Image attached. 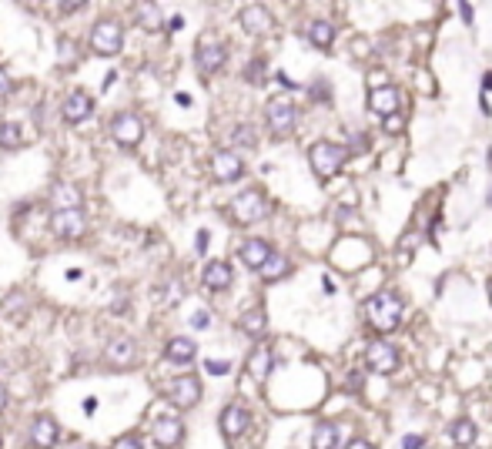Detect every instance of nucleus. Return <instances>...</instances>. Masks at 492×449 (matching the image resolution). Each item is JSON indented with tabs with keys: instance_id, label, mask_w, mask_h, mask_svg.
<instances>
[{
	"instance_id": "f257e3e1",
	"label": "nucleus",
	"mask_w": 492,
	"mask_h": 449,
	"mask_svg": "<svg viewBox=\"0 0 492 449\" xmlns=\"http://www.w3.org/2000/svg\"><path fill=\"white\" fill-rule=\"evenodd\" d=\"M368 322L375 325V332H392V329H399V322H402V298L395 296L392 288H382L375 296L368 298Z\"/></svg>"
},
{
	"instance_id": "f03ea898",
	"label": "nucleus",
	"mask_w": 492,
	"mask_h": 449,
	"mask_svg": "<svg viewBox=\"0 0 492 449\" xmlns=\"http://www.w3.org/2000/svg\"><path fill=\"white\" fill-rule=\"evenodd\" d=\"M348 148L345 144H335V141H318L312 144V151H308V161H312V171H315L318 178H335L345 161H348Z\"/></svg>"
},
{
	"instance_id": "7ed1b4c3",
	"label": "nucleus",
	"mask_w": 492,
	"mask_h": 449,
	"mask_svg": "<svg viewBox=\"0 0 492 449\" xmlns=\"http://www.w3.org/2000/svg\"><path fill=\"white\" fill-rule=\"evenodd\" d=\"M271 211L268 208V198L262 192H241L235 202H231V215H235V221L238 225H254V221H262Z\"/></svg>"
},
{
	"instance_id": "20e7f679",
	"label": "nucleus",
	"mask_w": 492,
	"mask_h": 449,
	"mask_svg": "<svg viewBox=\"0 0 492 449\" xmlns=\"http://www.w3.org/2000/svg\"><path fill=\"white\" fill-rule=\"evenodd\" d=\"M121 44H124V30L117 21H98L94 30H90V47L104 57H111V54L121 51Z\"/></svg>"
},
{
	"instance_id": "39448f33",
	"label": "nucleus",
	"mask_w": 492,
	"mask_h": 449,
	"mask_svg": "<svg viewBox=\"0 0 492 449\" xmlns=\"http://www.w3.org/2000/svg\"><path fill=\"white\" fill-rule=\"evenodd\" d=\"M265 117H268V128H271L275 138H288L291 131H295V104H291L288 98H275V101H268Z\"/></svg>"
},
{
	"instance_id": "423d86ee",
	"label": "nucleus",
	"mask_w": 492,
	"mask_h": 449,
	"mask_svg": "<svg viewBox=\"0 0 492 449\" xmlns=\"http://www.w3.org/2000/svg\"><path fill=\"white\" fill-rule=\"evenodd\" d=\"M365 366L372 369V373H382L389 375L399 369V352H395V346L392 342H385V339H375V342H368L365 349Z\"/></svg>"
},
{
	"instance_id": "0eeeda50",
	"label": "nucleus",
	"mask_w": 492,
	"mask_h": 449,
	"mask_svg": "<svg viewBox=\"0 0 492 449\" xmlns=\"http://www.w3.org/2000/svg\"><path fill=\"white\" fill-rule=\"evenodd\" d=\"M168 399L175 402L177 409H191L201 399V383L194 375H181V379H175V383L168 385Z\"/></svg>"
},
{
	"instance_id": "6e6552de",
	"label": "nucleus",
	"mask_w": 492,
	"mask_h": 449,
	"mask_svg": "<svg viewBox=\"0 0 492 449\" xmlns=\"http://www.w3.org/2000/svg\"><path fill=\"white\" fill-rule=\"evenodd\" d=\"M51 231L54 235H61V238H81V235L88 231V218H84L81 208H74V211H54L51 215Z\"/></svg>"
},
{
	"instance_id": "1a4fd4ad",
	"label": "nucleus",
	"mask_w": 492,
	"mask_h": 449,
	"mask_svg": "<svg viewBox=\"0 0 492 449\" xmlns=\"http://www.w3.org/2000/svg\"><path fill=\"white\" fill-rule=\"evenodd\" d=\"M111 134L117 144H124V148H134V144L141 141V134H144V128H141V117L134 115H117L111 121Z\"/></svg>"
},
{
	"instance_id": "9d476101",
	"label": "nucleus",
	"mask_w": 492,
	"mask_h": 449,
	"mask_svg": "<svg viewBox=\"0 0 492 449\" xmlns=\"http://www.w3.org/2000/svg\"><path fill=\"white\" fill-rule=\"evenodd\" d=\"M248 423H252V412L245 409L241 402H231V406H225V412H221V433H225L228 439H238L245 429H248Z\"/></svg>"
},
{
	"instance_id": "9b49d317",
	"label": "nucleus",
	"mask_w": 492,
	"mask_h": 449,
	"mask_svg": "<svg viewBox=\"0 0 492 449\" xmlns=\"http://www.w3.org/2000/svg\"><path fill=\"white\" fill-rule=\"evenodd\" d=\"M154 443L161 449H175L177 443H181V436H184V426H181V419H175V416H161L158 423H154Z\"/></svg>"
},
{
	"instance_id": "f8f14e48",
	"label": "nucleus",
	"mask_w": 492,
	"mask_h": 449,
	"mask_svg": "<svg viewBox=\"0 0 492 449\" xmlns=\"http://www.w3.org/2000/svg\"><path fill=\"white\" fill-rule=\"evenodd\" d=\"M198 67H201L204 74H215V71H221V64H225V44H218V40H201L198 44Z\"/></svg>"
},
{
	"instance_id": "ddd939ff",
	"label": "nucleus",
	"mask_w": 492,
	"mask_h": 449,
	"mask_svg": "<svg viewBox=\"0 0 492 449\" xmlns=\"http://www.w3.org/2000/svg\"><path fill=\"white\" fill-rule=\"evenodd\" d=\"M211 171H215L218 181H238L245 165H241V158L235 151H215L211 158Z\"/></svg>"
},
{
	"instance_id": "4468645a",
	"label": "nucleus",
	"mask_w": 492,
	"mask_h": 449,
	"mask_svg": "<svg viewBox=\"0 0 492 449\" xmlns=\"http://www.w3.org/2000/svg\"><path fill=\"white\" fill-rule=\"evenodd\" d=\"M241 27H245L248 34H254V37H262V34H268V30L275 27V21H271V13H268L265 7L252 4V7L241 11Z\"/></svg>"
},
{
	"instance_id": "2eb2a0df",
	"label": "nucleus",
	"mask_w": 492,
	"mask_h": 449,
	"mask_svg": "<svg viewBox=\"0 0 492 449\" xmlns=\"http://www.w3.org/2000/svg\"><path fill=\"white\" fill-rule=\"evenodd\" d=\"M399 104H402V94H399L395 88H379V91H372V94H368V107H372L375 115H382V117L399 115Z\"/></svg>"
},
{
	"instance_id": "dca6fc26",
	"label": "nucleus",
	"mask_w": 492,
	"mask_h": 449,
	"mask_svg": "<svg viewBox=\"0 0 492 449\" xmlns=\"http://www.w3.org/2000/svg\"><path fill=\"white\" fill-rule=\"evenodd\" d=\"M90 111H94V101H90L88 91H74V94L64 98V121L77 124V121H84Z\"/></svg>"
},
{
	"instance_id": "f3484780",
	"label": "nucleus",
	"mask_w": 492,
	"mask_h": 449,
	"mask_svg": "<svg viewBox=\"0 0 492 449\" xmlns=\"http://www.w3.org/2000/svg\"><path fill=\"white\" fill-rule=\"evenodd\" d=\"M271 255H275V252H271V245H268L265 238H248V242L241 245V262L254 272H262V265H265Z\"/></svg>"
},
{
	"instance_id": "a211bd4d",
	"label": "nucleus",
	"mask_w": 492,
	"mask_h": 449,
	"mask_svg": "<svg viewBox=\"0 0 492 449\" xmlns=\"http://www.w3.org/2000/svg\"><path fill=\"white\" fill-rule=\"evenodd\" d=\"M107 362H111L114 369H124V366H131L134 362V342L127 339V335H117V339H111L107 342Z\"/></svg>"
},
{
	"instance_id": "6ab92c4d",
	"label": "nucleus",
	"mask_w": 492,
	"mask_h": 449,
	"mask_svg": "<svg viewBox=\"0 0 492 449\" xmlns=\"http://www.w3.org/2000/svg\"><path fill=\"white\" fill-rule=\"evenodd\" d=\"M51 205L54 211H74V208H81V192L71 181H57L51 192Z\"/></svg>"
},
{
	"instance_id": "aec40b11",
	"label": "nucleus",
	"mask_w": 492,
	"mask_h": 449,
	"mask_svg": "<svg viewBox=\"0 0 492 449\" xmlns=\"http://www.w3.org/2000/svg\"><path fill=\"white\" fill-rule=\"evenodd\" d=\"M30 443L37 449H51L57 443V423L51 416H37L34 419V429H30Z\"/></svg>"
},
{
	"instance_id": "412c9836",
	"label": "nucleus",
	"mask_w": 492,
	"mask_h": 449,
	"mask_svg": "<svg viewBox=\"0 0 492 449\" xmlns=\"http://www.w3.org/2000/svg\"><path fill=\"white\" fill-rule=\"evenodd\" d=\"M231 265L228 262H211L208 269H204V275H201V282H204V288H215V292H221V288H228L231 285Z\"/></svg>"
},
{
	"instance_id": "4be33fe9",
	"label": "nucleus",
	"mask_w": 492,
	"mask_h": 449,
	"mask_svg": "<svg viewBox=\"0 0 492 449\" xmlns=\"http://www.w3.org/2000/svg\"><path fill=\"white\" fill-rule=\"evenodd\" d=\"M248 373H252L254 383H265L268 373H271V349H268V346L254 349L252 356H248Z\"/></svg>"
},
{
	"instance_id": "5701e85b",
	"label": "nucleus",
	"mask_w": 492,
	"mask_h": 449,
	"mask_svg": "<svg viewBox=\"0 0 492 449\" xmlns=\"http://www.w3.org/2000/svg\"><path fill=\"white\" fill-rule=\"evenodd\" d=\"M308 40H312L315 47H332V40H335V24L325 21V17H315V21L308 24Z\"/></svg>"
},
{
	"instance_id": "b1692460",
	"label": "nucleus",
	"mask_w": 492,
	"mask_h": 449,
	"mask_svg": "<svg viewBox=\"0 0 492 449\" xmlns=\"http://www.w3.org/2000/svg\"><path fill=\"white\" fill-rule=\"evenodd\" d=\"M134 17L144 30H161L164 27V17H161V7L158 4H134Z\"/></svg>"
},
{
	"instance_id": "393cba45",
	"label": "nucleus",
	"mask_w": 492,
	"mask_h": 449,
	"mask_svg": "<svg viewBox=\"0 0 492 449\" xmlns=\"http://www.w3.org/2000/svg\"><path fill=\"white\" fill-rule=\"evenodd\" d=\"M194 352H198V349H194V339H184V335L171 339L168 349H164V356H168L171 362H191L194 359Z\"/></svg>"
},
{
	"instance_id": "a878e982",
	"label": "nucleus",
	"mask_w": 492,
	"mask_h": 449,
	"mask_svg": "<svg viewBox=\"0 0 492 449\" xmlns=\"http://www.w3.org/2000/svg\"><path fill=\"white\" fill-rule=\"evenodd\" d=\"M335 443H339V426L322 419L312 433V449H335Z\"/></svg>"
},
{
	"instance_id": "bb28decb",
	"label": "nucleus",
	"mask_w": 492,
	"mask_h": 449,
	"mask_svg": "<svg viewBox=\"0 0 492 449\" xmlns=\"http://www.w3.org/2000/svg\"><path fill=\"white\" fill-rule=\"evenodd\" d=\"M288 272H291L288 258H285V255H271L265 265H262V279H265V282H278V279H285Z\"/></svg>"
},
{
	"instance_id": "cd10ccee",
	"label": "nucleus",
	"mask_w": 492,
	"mask_h": 449,
	"mask_svg": "<svg viewBox=\"0 0 492 449\" xmlns=\"http://www.w3.org/2000/svg\"><path fill=\"white\" fill-rule=\"evenodd\" d=\"M449 433H452L455 446H472V443H476V423H472V419H455Z\"/></svg>"
},
{
	"instance_id": "c85d7f7f",
	"label": "nucleus",
	"mask_w": 492,
	"mask_h": 449,
	"mask_svg": "<svg viewBox=\"0 0 492 449\" xmlns=\"http://www.w3.org/2000/svg\"><path fill=\"white\" fill-rule=\"evenodd\" d=\"M238 325L248 335H262V332H265V325H268V319H265V312H262V308H248V312L238 319Z\"/></svg>"
},
{
	"instance_id": "c756f323",
	"label": "nucleus",
	"mask_w": 492,
	"mask_h": 449,
	"mask_svg": "<svg viewBox=\"0 0 492 449\" xmlns=\"http://www.w3.org/2000/svg\"><path fill=\"white\" fill-rule=\"evenodd\" d=\"M20 124H13V121H0V148H7V151H13V148H20Z\"/></svg>"
},
{
	"instance_id": "7c9ffc66",
	"label": "nucleus",
	"mask_w": 492,
	"mask_h": 449,
	"mask_svg": "<svg viewBox=\"0 0 492 449\" xmlns=\"http://www.w3.org/2000/svg\"><path fill=\"white\" fill-rule=\"evenodd\" d=\"M248 81H252V84H262V81H265V61H252V64H248Z\"/></svg>"
},
{
	"instance_id": "2f4dec72",
	"label": "nucleus",
	"mask_w": 492,
	"mask_h": 449,
	"mask_svg": "<svg viewBox=\"0 0 492 449\" xmlns=\"http://www.w3.org/2000/svg\"><path fill=\"white\" fill-rule=\"evenodd\" d=\"M204 366H208V373L211 375H228L231 373V362H225V359H208Z\"/></svg>"
},
{
	"instance_id": "473e14b6",
	"label": "nucleus",
	"mask_w": 492,
	"mask_h": 449,
	"mask_svg": "<svg viewBox=\"0 0 492 449\" xmlns=\"http://www.w3.org/2000/svg\"><path fill=\"white\" fill-rule=\"evenodd\" d=\"M426 446V439L418 436V433H412V436H402V449H422Z\"/></svg>"
},
{
	"instance_id": "72a5a7b5",
	"label": "nucleus",
	"mask_w": 492,
	"mask_h": 449,
	"mask_svg": "<svg viewBox=\"0 0 492 449\" xmlns=\"http://www.w3.org/2000/svg\"><path fill=\"white\" fill-rule=\"evenodd\" d=\"M402 124H405V121H402V117H399V115L385 117V131H389V134H399V131H402Z\"/></svg>"
},
{
	"instance_id": "f704fd0d",
	"label": "nucleus",
	"mask_w": 492,
	"mask_h": 449,
	"mask_svg": "<svg viewBox=\"0 0 492 449\" xmlns=\"http://www.w3.org/2000/svg\"><path fill=\"white\" fill-rule=\"evenodd\" d=\"M111 449H141V443H138V439H134V436H121V439H117V443H114Z\"/></svg>"
},
{
	"instance_id": "c9c22d12",
	"label": "nucleus",
	"mask_w": 492,
	"mask_h": 449,
	"mask_svg": "<svg viewBox=\"0 0 492 449\" xmlns=\"http://www.w3.org/2000/svg\"><path fill=\"white\" fill-rule=\"evenodd\" d=\"M11 91H13V81L7 77V71H0V98H7Z\"/></svg>"
},
{
	"instance_id": "e433bc0d",
	"label": "nucleus",
	"mask_w": 492,
	"mask_h": 449,
	"mask_svg": "<svg viewBox=\"0 0 492 449\" xmlns=\"http://www.w3.org/2000/svg\"><path fill=\"white\" fill-rule=\"evenodd\" d=\"M312 94H315V101H328V94H332V88H325V81H318L315 88H312Z\"/></svg>"
},
{
	"instance_id": "4c0bfd02",
	"label": "nucleus",
	"mask_w": 492,
	"mask_h": 449,
	"mask_svg": "<svg viewBox=\"0 0 492 449\" xmlns=\"http://www.w3.org/2000/svg\"><path fill=\"white\" fill-rule=\"evenodd\" d=\"M235 141H241V144H254L252 128H238V131H235Z\"/></svg>"
},
{
	"instance_id": "58836bf2",
	"label": "nucleus",
	"mask_w": 492,
	"mask_h": 449,
	"mask_svg": "<svg viewBox=\"0 0 492 449\" xmlns=\"http://www.w3.org/2000/svg\"><path fill=\"white\" fill-rule=\"evenodd\" d=\"M208 322H211V315H208V312H198V315H191V325H194V329H204Z\"/></svg>"
},
{
	"instance_id": "ea45409f",
	"label": "nucleus",
	"mask_w": 492,
	"mask_h": 449,
	"mask_svg": "<svg viewBox=\"0 0 492 449\" xmlns=\"http://www.w3.org/2000/svg\"><path fill=\"white\" fill-rule=\"evenodd\" d=\"M459 13H462V21H466V24L476 21V17H472V4H459Z\"/></svg>"
},
{
	"instance_id": "a19ab883",
	"label": "nucleus",
	"mask_w": 492,
	"mask_h": 449,
	"mask_svg": "<svg viewBox=\"0 0 492 449\" xmlns=\"http://www.w3.org/2000/svg\"><path fill=\"white\" fill-rule=\"evenodd\" d=\"M81 7H84L81 0H74V4H71V0H67V4H61V11H64V13H74V11H81Z\"/></svg>"
},
{
	"instance_id": "79ce46f5",
	"label": "nucleus",
	"mask_w": 492,
	"mask_h": 449,
	"mask_svg": "<svg viewBox=\"0 0 492 449\" xmlns=\"http://www.w3.org/2000/svg\"><path fill=\"white\" fill-rule=\"evenodd\" d=\"M345 449H375V446H372V443H365V439H352V443H348Z\"/></svg>"
},
{
	"instance_id": "37998d69",
	"label": "nucleus",
	"mask_w": 492,
	"mask_h": 449,
	"mask_svg": "<svg viewBox=\"0 0 492 449\" xmlns=\"http://www.w3.org/2000/svg\"><path fill=\"white\" fill-rule=\"evenodd\" d=\"M208 248V231H198V252H204Z\"/></svg>"
},
{
	"instance_id": "c03bdc74",
	"label": "nucleus",
	"mask_w": 492,
	"mask_h": 449,
	"mask_svg": "<svg viewBox=\"0 0 492 449\" xmlns=\"http://www.w3.org/2000/svg\"><path fill=\"white\" fill-rule=\"evenodd\" d=\"M322 288H325L328 296H332V292H335V282H332V279H328V275H325V279H322Z\"/></svg>"
},
{
	"instance_id": "a18cd8bd",
	"label": "nucleus",
	"mask_w": 492,
	"mask_h": 449,
	"mask_svg": "<svg viewBox=\"0 0 492 449\" xmlns=\"http://www.w3.org/2000/svg\"><path fill=\"white\" fill-rule=\"evenodd\" d=\"M184 27V17H171V30H181Z\"/></svg>"
},
{
	"instance_id": "49530a36",
	"label": "nucleus",
	"mask_w": 492,
	"mask_h": 449,
	"mask_svg": "<svg viewBox=\"0 0 492 449\" xmlns=\"http://www.w3.org/2000/svg\"><path fill=\"white\" fill-rule=\"evenodd\" d=\"M482 91H492V74L482 77Z\"/></svg>"
},
{
	"instance_id": "de8ad7c7",
	"label": "nucleus",
	"mask_w": 492,
	"mask_h": 449,
	"mask_svg": "<svg viewBox=\"0 0 492 449\" xmlns=\"http://www.w3.org/2000/svg\"><path fill=\"white\" fill-rule=\"evenodd\" d=\"M4 406H7V389L0 385V409H4Z\"/></svg>"
},
{
	"instance_id": "09e8293b",
	"label": "nucleus",
	"mask_w": 492,
	"mask_h": 449,
	"mask_svg": "<svg viewBox=\"0 0 492 449\" xmlns=\"http://www.w3.org/2000/svg\"><path fill=\"white\" fill-rule=\"evenodd\" d=\"M71 449H90V446H88V443H74V446H71Z\"/></svg>"
},
{
	"instance_id": "8fccbe9b",
	"label": "nucleus",
	"mask_w": 492,
	"mask_h": 449,
	"mask_svg": "<svg viewBox=\"0 0 492 449\" xmlns=\"http://www.w3.org/2000/svg\"><path fill=\"white\" fill-rule=\"evenodd\" d=\"M486 202H489V208H492V188H489V198H486Z\"/></svg>"
},
{
	"instance_id": "3c124183",
	"label": "nucleus",
	"mask_w": 492,
	"mask_h": 449,
	"mask_svg": "<svg viewBox=\"0 0 492 449\" xmlns=\"http://www.w3.org/2000/svg\"><path fill=\"white\" fill-rule=\"evenodd\" d=\"M489 296H492V282H489Z\"/></svg>"
}]
</instances>
